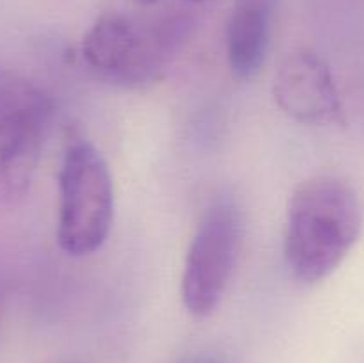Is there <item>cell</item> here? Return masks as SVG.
<instances>
[{
  "label": "cell",
  "mask_w": 364,
  "mask_h": 363,
  "mask_svg": "<svg viewBox=\"0 0 364 363\" xmlns=\"http://www.w3.org/2000/svg\"><path fill=\"white\" fill-rule=\"evenodd\" d=\"M364 212L358 191L338 177H313L288 203L284 262L295 280L315 285L343 263L359 241Z\"/></svg>",
  "instance_id": "cell-1"
},
{
  "label": "cell",
  "mask_w": 364,
  "mask_h": 363,
  "mask_svg": "<svg viewBox=\"0 0 364 363\" xmlns=\"http://www.w3.org/2000/svg\"><path fill=\"white\" fill-rule=\"evenodd\" d=\"M191 27L188 14L148 20L112 11L85 32L82 57L102 80L123 89H146L162 80Z\"/></svg>",
  "instance_id": "cell-2"
},
{
  "label": "cell",
  "mask_w": 364,
  "mask_h": 363,
  "mask_svg": "<svg viewBox=\"0 0 364 363\" xmlns=\"http://www.w3.org/2000/svg\"><path fill=\"white\" fill-rule=\"evenodd\" d=\"M57 241L71 256H87L107 241L114 221V184L109 164L89 141L66 148L59 169Z\"/></svg>",
  "instance_id": "cell-3"
},
{
  "label": "cell",
  "mask_w": 364,
  "mask_h": 363,
  "mask_svg": "<svg viewBox=\"0 0 364 363\" xmlns=\"http://www.w3.org/2000/svg\"><path fill=\"white\" fill-rule=\"evenodd\" d=\"M52 114V98L39 85L0 71V210L27 196Z\"/></svg>",
  "instance_id": "cell-4"
},
{
  "label": "cell",
  "mask_w": 364,
  "mask_h": 363,
  "mask_svg": "<svg viewBox=\"0 0 364 363\" xmlns=\"http://www.w3.org/2000/svg\"><path fill=\"white\" fill-rule=\"evenodd\" d=\"M242 241V216L231 196L208 205L198 224L181 276V299L194 317L212 315L233 276Z\"/></svg>",
  "instance_id": "cell-5"
},
{
  "label": "cell",
  "mask_w": 364,
  "mask_h": 363,
  "mask_svg": "<svg viewBox=\"0 0 364 363\" xmlns=\"http://www.w3.org/2000/svg\"><path fill=\"white\" fill-rule=\"evenodd\" d=\"M272 91L279 109L299 123H343V105L329 64L313 50H294L281 60Z\"/></svg>",
  "instance_id": "cell-6"
},
{
  "label": "cell",
  "mask_w": 364,
  "mask_h": 363,
  "mask_svg": "<svg viewBox=\"0 0 364 363\" xmlns=\"http://www.w3.org/2000/svg\"><path fill=\"white\" fill-rule=\"evenodd\" d=\"M279 0H235L226 32L228 63L240 80L256 77L265 63Z\"/></svg>",
  "instance_id": "cell-7"
},
{
  "label": "cell",
  "mask_w": 364,
  "mask_h": 363,
  "mask_svg": "<svg viewBox=\"0 0 364 363\" xmlns=\"http://www.w3.org/2000/svg\"><path fill=\"white\" fill-rule=\"evenodd\" d=\"M180 363H226L223 356L215 354V352H198L194 356L181 359Z\"/></svg>",
  "instance_id": "cell-8"
},
{
  "label": "cell",
  "mask_w": 364,
  "mask_h": 363,
  "mask_svg": "<svg viewBox=\"0 0 364 363\" xmlns=\"http://www.w3.org/2000/svg\"><path fill=\"white\" fill-rule=\"evenodd\" d=\"M137 2H141V4H156V2H160V0H137Z\"/></svg>",
  "instance_id": "cell-9"
}]
</instances>
